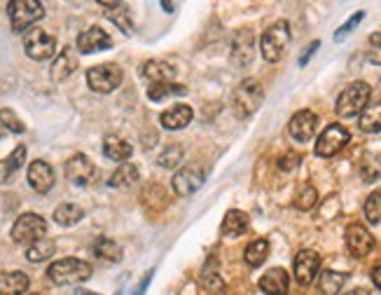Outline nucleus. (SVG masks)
<instances>
[{"instance_id":"1","label":"nucleus","mask_w":381,"mask_h":295,"mask_svg":"<svg viewBox=\"0 0 381 295\" xmlns=\"http://www.w3.org/2000/svg\"><path fill=\"white\" fill-rule=\"evenodd\" d=\"M47 277L51 284L56 286H73V284H82L92 277V265L85 260L77 258H63L51 262L47 269Z\"/></svg>"},{"instance_id":"2","label":"nucleus","mask_w":381,"mask_h":295,"mask_svg":"<svg viewBox=\"0 0 381 295\" xmlns=\"http://www.w3.org/2000/svg\"><path fill=\"white\" fill-rule=\"evenodd\" d=\"M290 45V26L288 22H276L264 31L260 38V52L264 56V61L276 63L283 59Z\"/></svg>"},{"instance_id":"3","label":"nucleus","mask_w":381,"mask_h":295,"mask_svg":"<svg viewBox=\"0 0 381 295\" xmlns=\"http://www.w3.org/2000/svg\"><path fill=\"white\" fill-rule=\"evenodd\" d=\"M262 99H264V92L260 87L257 80H243L241 85L234 89L232 94V108H234V115L236 118H250L257 108L262 106Z\"/></svg>"},{"instance_id":"4","label":"nucleus","mask_w":381,"mask_h":295,"mask_svg":"<svg viewBox=\"0 0 381 295\" xmlns=\"http://www.w3.org/2000/svg\"><path fill=\"white\" fill-rule=\"evenodd\" d=\"M370 94L372 89L367 82H353V85H348L344 92L339 94L337 99V115L339 118H356L365 111L367 101H370Z\"/></svg>"},{"instance_id":"5","label":"nucleus","mask_w":381,"mask_h":295,"mask_svg":"<svg viewBox=\"0 0 381 295\" xmlns=\"http://www.w3.org/2000/svg\"><path fill=\"white\" fill-rule=\"evenodd\" d=\"M8 15L15 31H26L31 24L40 22L44 17V8L40 0H10Z\"/></svg>"},{"instance_id":"6","label":"nucleus","mask_w":381,"mask_h":295,"mask_svg":"<svg viewBox=\"0 0 381 295\" xmlns=\"http://www.w3.org/2000/svg\"><path fill=\"white\" fill-rule=\"evenodd\" d=\"M120 82H122V70L117 63H101V66L87 70V85L96 94H111L120 87Z\"/></svg>"},{"instance_id":"7","label":"nucleus","mask_w":381,"mask_h":295,"mask_svg":"<svg viewBox=\"0 0 381 295\" xmlns=\"http://www.w3.org/2000/svg\"><path fill=\"white\" fill-rule=\"evenodd\" d=\"M24 49L33 61H47L56 54V40L47 31L31 29L29 33L24 35Z\"/></svg>"},{"instance_id":"8","label":"nucleus","mask_w":381,"mask_h":295,"mask_svg":"<svg viewBox=\"0 0 381 295\" xmlns=\"http://www.w3.org/2000/svg\"><path fill=\"white\" fill-rule=\"evenodd\" d=\"M47 232V223L42 216L38 214H24L17 218L15 228H12V239L17 244H33L38 239H42Z\"/></svg>"},{"instance_id":"9","label":"nucleus","mask_w":381,"mask_h":295,"mask_svg":"<svg viewBox=\"0 0 381 295\" xmlns=\"http://www.w3.org/2000/svg\"><path fill=\"white\" fill-rule=\"evenodd\" d=\"M348 141H351V134H348L346 127L341 125H330L325 127V131L321 134L318 141H316V155L318 157H332L344 148Z\"/></svg>"},{"instance_id":"10","label":"nucleus","mask_w":381,"mask_h":295,"mask_svg":"<svg viewBox=\"0 0 381 295\" xmlns=\"http://www.w3.org/2000/svg\"><path fill=\"white\" fill-rule=\"evenodd\" d=\"M316 129H318V118L311 111H300L293 115V120L288 122V134L293 136L297 143H307L316 136Z\"/></svg>"},{"instance_id":"11","label":"nucleus","mask_w":381,"mask_h":295,"mask_svg":"<svg viewBox=\"0 0 381 295\" xmlns=\"http://www.w3.org/2000/svg\"><path fill=\"white\" fill-rule=\"evenodd\" d=\"M321 269V255L316 251H300L295 255V279L300 286H309L311 281L316 279V274H318Z\"/></svg>"},{"instance_id":"12","label":"nucleus","mask_w":381,"mask_h":295,"mask_svg":"<svg viewBox=\"0 0 381 295\" xmlns=\"http://www.w3.org/2000/svg\"><path fill=\"white\" fill-rule=\"evenodd\" d=\"M204 181H206V174L202 169H197V166H183V169L173 176V190H176V195L180 197H190L202 188Z\"/></svg>"},{"instance_id":"13","label":"nucleus","mask_w":381,"mask_h":295,"mask_svg":"<svg viewBox=\"0 0 381 295\" xmlns=\"http://www.w3.org/2000/svg\"><path fill=\"white\" fill-rule=\"evenodd\" d=\"M66 176L75 185H89L96 176V166L87 155H73L66 162Z\"/></svg>"},{"instance_id":"14","label":"nucleus","mask_w":381,"mask_h":295,"mask_svg":"<svg viewBox=\"0 0 381 295\" xmlns=\"http://www.w3.org/2000/svg\"><path fill=\"white\" fill-rule=\"evenodd\" d=\"M346 248L353 258H365V255L374 248V239L363 225L356 223V225H348V230H346Z\"/></svg>"},{"instance_id":"15","label":"nucleus","mask_w":381,"mask_h":295,"mask_svg":"<svg viewBox=\"0 0 381 295\" xmlns=\"http://www.w3.org/2000/svg\"><path fill=\"white\" fill-rule=\"evenodd\" d=\"M29 185L35 192H40V195L49 192L51 188H54V169H51L47 162H42V159L31 162V166H29Z\"/></svg>"},{"instance_id":"16","label":"nucleus","mask_w":381,"mask_h":295,"mask_svg":"<svg viewBox=\"0 0 381 295\" xmlns=\"http://www.w3.org/2000/svg\"><path fill=\"white\" fill-rule=\"evenodd\" d=\"M111 45H113L111 35H108L106 31L99 29V26L87 29L85 33H80V38H77V49H80L82 54L101 52V49H108Z\"/></svg>"},{"instance_id":"17","label":"nucleus","mask_w":381,"mask_h":295,"mask_svg":"<svg viewBox=\"0 0 381 295\" xmlns=\"http://www.w3.org/2000/svg\"><path fill=\"white\" fill-rule=\"evenodd\" d=\"M255 56V40L250 31H238L234 38V45H232V61L236 66H248Z\"/></svg>"},{"instance_id":"18","label":"nucleus","mask_w":381,"mask_h":295,"mask_svg":"<svg viewBox=\"0 0 381 295\" xmlns=\"http://www.w3.org/2000/svg\"><path fill=\"white\" fill-rule=\"evenodd\" d=\"M260 288L264 295H288V288H290L288 272L281 267L269 269V272L260 279Z\"/></svg>"},{"instance_id":"19","label":"nucleus","mask_w":381,"mask_h":295,"mask_svg":"<svg viewBox=\"0 0 381 295\" xmlns=\"http://www.w3.org/2000/svg\"><path fill=\"white\" fill-rule=\"evenodd\" d=\"M75 70H77V56L73 49L66 47L54 56V63H51V80L61 82V80L70 78Z\"/></svg>"},{"instance_id":"20","label":"nucleus","mask_w":381,"mask_h":295,"mask_svg":"<svg viewBox=\"0 0 381 295\" xmlns=\"http://www.w3.org/2000/svg\"><path fill=\"white\" fill-rule=\"evenodd\" d=\"M190 122H192V108L185 106V104H176V106H171L166 113H161V125L171 131L185 129Z\"/></svg>"},{"instance_id":"21","label":"nucleus","mask_w":381,"mask_h":295,"mask_svg":"<svg viewBox=\"0 0 381 295\" xmlns=\"http://www.w3.org/2000/svg\"><path fill=\"white\" fill-rule=\"evenodd\" d=\"M140 75L147 78L154 85V82H171L173 75H176V70H173L171 63L159 61V59H150V61H145L143 66H140Z\"/></svg>"},{"instance_id":"22","label":"nucleus","mask_w":381,"mask_h":295,"mask_svg":"<svg viewBox=\"0 0 381 295\" xmlns=\"http://www.w3.org/2000/svg\"><path fill=\"white\" fill-rule=\"evenodd\" d=\"M31 279L24 272H5L0 274V295H24L29 291Z\"/></svg>"},{"instance_id":"23","label":"nucleus","mask_w":381,"mask_h":295,"mask_svg":"<svg viewBox=\"0 0 381 295\" xmlns=\"http://www.w3.org/2000/svg\"><path fill=\"white\" fill-rule=\"evenodd\" d=\"M103 152H106V157L115 159V162H124V159L131 157L133 148L129 141L120 138V136H108L103 141Z\"/></svg>"},{"instance_id":"24","label":"nucleus","mask_w":381,"mask_h":295,"mask_svg":"<svg viewBox=\"0 0 381 295\" xmlns=\"http://www.w3.org/2000/svg\"><path fill=\"white\" fill-rule=\"evenodd\" d=\"M248 230V216L243 214V211H236L232 209L227 211V216H225L222 221V234L225 237H238L243 234Z\"/></svg>"},{"instance_id":"25","label":"nucleus","mask_w":381,"mask_h":295,"mask_svg":"<svg viewBox=\"0 0 381 295\" xmlns=\"http://www.w3.org/2000/svg\"><path fill=\"white\" fill-rule=\"evenodd\" d=\"M358 125L365 134L381 131V101H377V104H372V106H365V111L360 113Z\"/></svg>"},{"instance_id":"26","label":"nucleus","mask_w":381,"mask_h":295,"mask_svg":"<svg viewBox=\"0 0 381 295\" xmlns=\"http://www.w3.org/2000/svg\"><path fill=\"white\" fill-rule=\"evenodd\" d=\"M185 94H187V87L176 85V82H154V85L147 89L150 101H166L171 99V96H185Z\"/></svg>"},{"instance_id":"27","label":"nucleus","mask_w":381,"mask_h":295,"mask_svg":"<svg viewBox=\"0 0 381 295\" xmlns=\"http://www.w3.org/2000/svg\"><path fill=\"white\" fill-rule=\"evenodd\" d=\"M82 216H85V211H82L77 204H61V207H56L54 211V221L59 223L61 228H73L77 223L82 221Z\"/></svg>"},{"instance_id":"28","label":"nucleus","mask_w":381,"mask_h":295,"mask_svg":"<svg viewBox=\"0 0 381 295\" xmlns=\"http://www.w3.org/2000/svg\"><path fill=\"white\" fill-rule=\"evenodd\" d=\"M24 159H26V148L24 145H17L15 152H12L8 159H3V162H0V183L10 181V176L17 174V171L22 169Z\"/></svg>"},{"instance_id":"29","label":"nucleus","mask_w":381,"mask_h":295,"mask_svg":"<svg viewBox=\"0 0 381 295\" xmlns=\"http://www.w3.org/2000/svg\"><path fill=\"white\" fill-rule=\"evenodd\" d=\"M56 246L51 239H38L33 244H29V248H26V260L29 262H42V260H49L51 255H54Z\"/></svg>"},{"instance_id":"30","label":"nucleus","mask_w":381,"mask_h":295,"mask_svg":"<svg viewBox=\"0 0 381 295\" xmlns=\"http://www.w3.org/2000/svg\"><path fill=\"white\" fill-rule=\"evenodd\" d=\"M344 284H346V274L332 272V269L323 272L321 279H318V288H321L323 295H339V291L344 288Z\"/></svg>"},{"instance_id":"31","label":"nucleus","mask_w":381,"mask_h":295,"mask_svg":"<svg viewBox=\"0 0 381 295\" xmlns=\"http://www.w3.org/2000/svg\"><path fill=\"white\" fill-rule=\"evenodd\" d=\"M94 253H96V258L108 260V262H120V260H122V246H120L117 241L106 239V237L96 239V244H94Z\"/></svg>"},{"instance_id":"32","label":"nucleus","mask_w":381,"mask_h":295,"mask_svg":"<svg viewBox=\"0 0 381 295\" xmlns=\"http://www.w3.org/2000/svg\"><path fill=\"white\" fill-rule=\"evenodd\" d=\"M133 183H138V169L133 164H120L111 176L113 188H131Z\"/></svg>"},{"instance_id":"33","label":"nucleus","mask_w":381,"mask_h":295,"mask_svg":"<svg viewBox=\"0 0 381 295\" xmlns=\"http://www.w3.org/2000/svg\"><path fill=\"white\" fill-rule=\"evenodd\" d=\"M267 255H269V241L267 239H255V241H250L248 244V248H246V262L250 267H260L264 260H267Z\"/></svg>"},{"instance_id":"34","label":"nucleus","mask_w":381,"mask_h":295,"mask_svg":"<svg viewBox=\"0 0 381 295\" xmlns=\"http://www.w3.org/2000/svg\"><path fill=\"white\" fill-rule=\"evenodd\" d=\"M360 176H363L365 183H374L381 178V157L374 155V152H367L363 157V164H360Z\"/></svg>"},{"instance_id":"35","label":"nucleus","mask_w":381,"mask_h":295,"mask_svg":"<svg viewBox=\"0 0 381 295\" xmlns=\"http://www.w3.org/2000/svg\"><path fill=\"white\" fill-rule=\"evenodd\" d=\"M183 157H185L183 148H180L178 143H171L161 150L157 162H159V166H164V169H176V166L183 164Z\"/></svg>"},{"instance_id":"36","label":"nucleus","mask_w":381,"mask_h":295,"mask_svg":"<svg viewBox=\"0 0 381 295\" xmlns=\"http://www.w3.org/2000/svg\"><path fill=\"white\" fill-rule=\"evenodd\" d=\"M365 218L372 225H381V188L374 190L365 202Z\"/></svg>"},{"instance_id":"37","label":"nucleus","mask_w":381,"mask_h":295,"mask_svg":"<svg viewBox=\"0 0 381 295\" xmlns=\"http://www.w3.org/2000/svg\"><path fill=\"white\" fill-rule=\"evenodd\" d=\"M316 202H318V192H316L314 185H302L300 192H297V200H295V207L300 211H309L316 207Z\"/></svg>"},{"instance_id":"38","label":"nucleus","mask_w":381,"mask_h":295,"mask_svg":"<svg viewBox=\"0 0 381 295\" xmlns=\"http://www.w3.org/2000/svg\"><path fill=\"white\" fill-rule=\"evenodd\" d=\"M0 125H3L8 131H15V134H24L26 131L24 122L19 120L17 113L10 111V108H0Z\"/></svg>"},{"instance_id":"39","label":"nucleus","mask_w":381,"mask_h":295,"mask_svg":"<svg viewBox=\"0 0 381 295\" xmlns=\"http://www.w3.org/2000/svg\"><path fill=\"white\" fill-rule=\"evenodd\" d=\"M204 286L209 288V291H218V288H222V281H220V274H218V265H216V258H211L206 262L204 267Z\"/></svg>"},{"instance_id":"40","label":"nucleus","mask_w":381,"mask_h":295,"mask_svg":"<svg viewBox=\"0 0 381 295\" xmlns=\"http://www.w3.org/2000/svg\"><path fill=\"white\" fill-rule=\"evenodd\" d=\"M363 17H365V12H363V10H358L356 15H353V17L348 19V22L344 24V26H341V29H337V33H334V42H341V40H346V38H348V33H351V31H356V29H358V24L363 22Z\"/></svg>"},{"instance_id":"41","label":"nucleus","mask_w":381,"mask_h":295,"mask_svg":"<svg viewBox=\"0 0 381 295\" xmlns=\"http://www.w3.org/2000/svg\"><path fill=\"white\" fill-rule=\"evenodd\" d=\"M367 59H370V63H377V66H381V33H372L370 35V49H367Z\"/></svg>"},{"instance_id":"42","label":"nucleus","mask_w":381,"mask_h":295,"mask_svg":"<svg viewBox=\"0 0 381 295\" xmlns=\"http://www.w3.org/2000/svg\"><path fill=\"white\" fill-rule=\"evenodd\" d=\"M297 164H300V155H297V152H288V155H283V157L279 159V169H281V171L295 169Z\"/></svg>"},{"instance_id":"43","label":"nucleus","mask_w":381,"mask_h":295,"mask_svg":"<svg viewBox=\"0 0 381 295\" xmlns=\"http://www.w3.org/2000/svg\"><path fill=\"white\" fill-rule=\"evenodd\" d=\"M113 19L115 24H117V26L122 29V31H131V22H129V17H127V12H111V15H108Z\"/></svg>"},{"instance_id":"44","label":"nucleus","mask_w":381,"mask_h":295,"mask_svg":"<svg viewBox=\"0 0 381 295\" xmlns=\"http://www.w3.org/2000/svg\"><path fill=\"white\" fill-rule=\"evenodd\" d=\"M318 47H321V42H318V40H314L311 45H309V47L305 49V54H302V59H300V66H307V61L311 59L314 52H316V49H318Z\"/></svg>"},{"instance_id":"45","label":"nucleus","mask_w":381,"mask_h":295,"mask_svg":"<svg viewBox=\"0 0 381 295\" xmlns=\"http://www.w3.org/2000/svg\"><path fill=\"white\" fill-rule=\"evenodd\" d=\"M150 281H152V272H147V274H145V279L140 281L138 288L133 291V295H145V288H147V284H150Z\"/></svg>"},{"instance_id":"46","label":"nucleus","mask_w":381,"mask_h":295,"mask_svg":"<svg viewBox=\"0 0 381 295\" xmlns=\"http://www.w3.org/2000/svg\"><path fill=\"white\" fill-rule=\"evenodd\" d=\"M372 281H374V286H377L379 291H381V265L372 269Z\"/></svg>"},{"instance_id":"47","label":"nucleus","mask_w":381,"mask_h":295,"mask_svg":"<svg viewBox=\"0 0 381 295\" xmlns=\"http://www.w3.org/2000/svg\"><path fill=\"white\" fill-rule=\"evenodd\" d=\"M99 3L103 5V8L113 10V8H120V5H122V0H99Z\"/></svg>"},{"instance_id":"48","label":"nucleus","mask_w":381,"mask_h":295,"mask_svg":"<svg viewBox=\"0 0 381 295\" xmlns=\"http://www.w3.org/2000/svg\"><path fill=\"white\" fill-rule=\"evenodd\" d=\"M344 295H370V291H365V288H353V291H348Z\"/></svg>"},{"instance_id":"49","label":"nucleus","mask_w":381,"mask_h":295,"mask_svg":"<svg viewBox=\"0 0 381 295\" xmlns=\"http://www.w3.org/2000/svg\"><path fill=\"white\" fill-rule=\"evenodd\" d=\"M161 8H164L166 12H173V5L169 3V0H161Z\"/></svg>"},{"instance_id":"50","label":"nucleus","mask_w":381,"mask_h":295,"mask_svg":"<svg viewBox=\"0 0 381 295\" xmlns=\"http://www.w3.org/2000/svg\"><path fill=\"white\" fill-rule=\"evenodd\" d=\"M75 295H96V293H92V291H75Z\"/></svg>"},{"instance_id":"51","label":"nucleus","mask_w":381,"mask_h":295,"mask_svg":"<svg viewBox=\"0 0 381 295\" xmlns=\"http://www.w3.org/2000/svg\"><path fill=\"white\" fill-rule=\"evenodd\" d=\"M5 136V129H3V127H0V138H3Z\"/></svg>"}]
</instances>
